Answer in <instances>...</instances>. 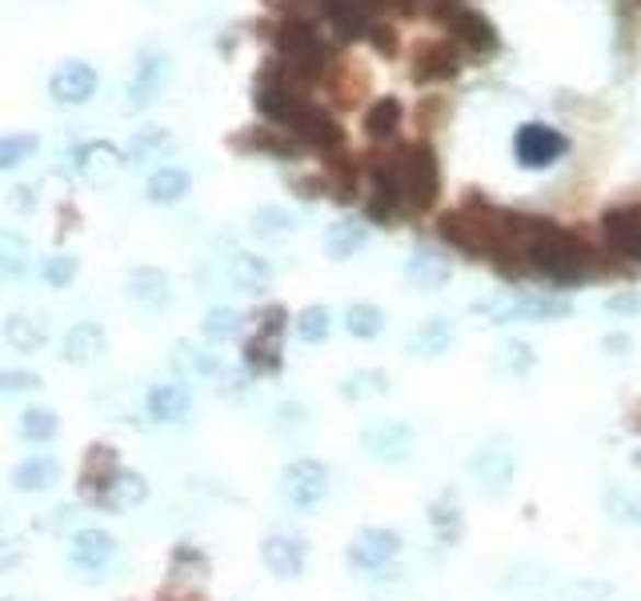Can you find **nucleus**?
Segmentation results:
<instances>
[{
    "mask_svg": "<svg viewBox=\"0 0 641 601\" xmlns=\"http://www.w3.org/2000/svg\"><path fill=\"white\" fill-rule=\"evenodd\" d=\"M525 257H529V269L541 273V277L558 281V285H577V281L594 277V249L577 237V233L561 229L558 220H537V229L529 233L525 241Z\"/></svg>",
    "mask_w": 641,
    "mask_h": 601,
    "instance_id": "obj_1",
    "label": "nucleus"
},
{
    "mask_svg": "<svg viewBox=\"0 0 641 601\" xmlns=\"http://www.w3.org/2000/svg\"><path fill=\"white\" fill-rule=\"evenodd\" d=\"M273 45H277V65L289 72L297 84L321 81L329 69V45L321 41L317 24L309 16H289V21L277 24L273 33Z\"/></svg>",
    "mask_w": 641,
    "mask_h": 601,
    "instance_id": "obj_2",
    "label": "nucleus"
},
{
    "mask_svg": "<svg viewBox=\"0 0 641 601\" xmlns=\"http://www.w3.org/2000/svg\"><path fill=\"white\" fill-rule=\"evenodd\" d=\"M397 185L409 213H430L442 197V169H437V149L430 140H413L393 152Z\"/></svg>",
    "mask_w": 641,
    "mask_h": 601,
    "instance_id": "obj_3",
    "label": "nucleus"
},
{
    "mask_svg": "<svg viewBox=\"0 0 641 601\" xmlns=\"http://www.w3.org/2000/svg\"><path fill=\"white\" fill-rule=\"evenodd\" d=\"M253 104H256V113L265 116L268 125L289 128L293 116L301 113L305 97L297 93V81H293L289 72L281 69L277 60H268V69L261 72V77H256V84H253Z\"/></svg>",
    "mask_w": 641,
    "mask_h": 601,
    "instance_id": "obj_4",
    "label": "nucleus"
},
{
    "mask_svg": "<svg viewBox=\"0 0 641 601\" xmlns=\"http://www.w3.org/2000/svg\"><path fill=\"white\" fill-rule=\"evenodd\" d=\"M281 498L293 509H317L329 498V469L317 457H297L281 474Z\"/></svg>",
    "mask_w": 641,
    "mask_h": 601,
    "instance_id": "obj_5",
    "label": "nucleus"
},
{
    "mask_svg": "<svg viewBox=\"0 0 641 601\" xmlns=\"http://www.w3.org/2000/svg\"><path fill=\"white\" fill-rule=\"evenodd\" d=\"M96 89H101V77H96L93 65L81 57L60 60L57 69H53V77H48V97L57 104H65V109L89 104L96 97Z\"/></svg>",
    "mask_w": 641,
    "mask_h": 601,
    "instance_id": "obj_6",
    "label": "nucleus"
},
{
    "mask_svg": "<svg viewBox=\"0 0 641 601\" xmlns=\"http://www.w3.org/2000/svg\"><path fill=\"white\" fill-rule=\"evenodd\" d=\"M169 77H173V57L164 48H145L137 57V72L128 81V109H149L164 93Z\"/></svg>",
    "mask_w": 641,
    "mask_h": 601,
    "instance_id": "obj_7",
    "label": "nucleus"
},
{
    "mask_svg": "<svg viewBox=\"0 0 641 601\" xmlns=\"http://www.w3.org/2000/svg\"><path fill=\"white\" fill-rule=\"evenodd\" d=\"M289 133L297 137V145L317 149V152H337L341 145H345L337 116L329 113V109H321V104H309V101H305L301 113L289 121Z\"/></svg>",
    "mask_w": 641,
    "mask_h": 601,
    "instance_id": "obj_8",
    "label": "nucleus"
},
{
    "mask_svg": "<svg viewBox=\"0 0 641 601\" xmlns=\"http://www.w3.org/2000/svg\"><path fill=\"white\" fill-rule=\"evenodd\" d=\"M401 554V533L397 530H381V525H369V530L353 533L350 549H345V557H350L353 569H385L393 557Z\"/></svg>",
    "mask_w": 641,
    "mask_h": 601,
    "instance_id": "obj_9",
    "label": "nucleus"
},
{
    "mask_svg": "<svg viewBox=\"0 0 641 601\" xmlns=\"http://www.w3.org/2000/svg\"><path fill=\"white\" fill-rule=\"evenodd\" d=\"M281 333H285V309L273 305V309L261 313L256 333L249 337V345H245V361L256 373L281 370Z\"/></svg>",
    "mask_w": 641,
    "mask_h": 601,
    "instance_id": "obj_10",
    "label": "nucleus"
},
{
    "mask_svg": "<svg viewBox=\"0 0 641 601\" xmlns=\"http://www.w3.org/2000/svg\"><path fill=\"white\" fill-rule=\"evenodd\" d=\"M513 152L525 169H549L565 152V137L549 125H522L513 137Z\"/></svg>",
    "mask_w": 641,
    "mask_h": 601,
    "instance_id": "obj_11",
    "label": "nucleus"
},
{
    "mask_svg": "<svg viewBox=\"0 0 641 601\" xmlns=\"http://www.w3.org/2000/svg\"><path fill=\"white\" fill-rule=\"evenodd\" d=\"M365 453L381 465H401L413 453V429L405 421H377L362 433Z\"/></svg>",
    "mask_w": 641,
    "mask_h": 601,
    "instance_id": "obj_12",
    "label": "nucleus"
},
{
    "mask_svg": "<svg viewBox=\"0 0 641 601\" xmlns=\"http://www.w3.org/2000/svg\"><path fill=\"white\" fill-rule=\"evenodd\" d=\"M602 237L618 257L641 265V205H618L602 217Z\"/></svg>",
    "mask_w": 641,
    "mask_h": 601,
    "instance_id": "obj_13",
    "label": "nucleus"
},
{
    "mask_svg": "<svg viewBox=\"0 0 641 601\" xmlns=\"http://www.w3.org/2000/svg\"><path fill=\"white\" fill-rule=\"evenodd\" d=\"M513 469H517V462H513V453L505 445H485V450H478L469 457V477L490 498L493 494H505L513 486Z\"/></svg>",
    "mask_w": 641,
    "mask_h": 601,
    "instance_id": "obj_14",
    "label": "nucleus"
},
{
    "mask_svg": "<svg viewBox=\"0 0 641 601\" xmlns=\"http://www.w3.org/2000/svg\"><path fill=\"white\" fill-rule=\"evenodd\" d=\"M125 290H128V300H133L137 309L164 313L169 305H173V285H169V273H164V269H157V265L128 269Z\"/></svg>",
    "mask_w": 641,
    "mask_h": 601,
    "instance_id": "obj_15",
    "label": "nucleus"
},
{
    "mask_svg": "<svg viewBox=\"0 0 641 601\" xmlns=\"http://www.w3.org/2000/svg\"><path fill=\"white\" fill-rule=\"evenodd\" d=\"M261 562H265L268 574H277V578L293 581L305 574V562H309V545L301 537H293V533H273L261 542Z\"/></svg>",
    "mask_w": 641,
    "mask_h": 601,
    "instance_id": "obj_16",
    "label": "nucleus"
},
{
    "mask_svg": "<svg viewBox=\"0 0 641 601\" xmlns=\"http://www.w3.org/2000/svg\"><path fill=\"white\" fill-rule=\"evenodd\" d=\"M457 72H461V53H457L454 41H430V45H421L417 57H413V81L417 84L454 81Z\"/></svg>",
    "mask_w": 641,
    "mask_h": 601,
    "instance_id": "obj_17",
    "label": "nucleus"
},
{
    "mask_svg": "<svg viewBox=\"0 0 641 601\" xmlns=\"http://www.w3.org/2000/svg\"><path fill=\"white\" fill-rule=\"evenodd\" d=\"M93 501L101 509H108V513H128V509H137L149 501V477L137 474V469H117Z\"/></svg>",
    "mask_w": 641,
    "mask_h": 601,
    "instance_id": "obj_18",
    "label": "nucleus"
},
{
    "mask_svg": "<svg viewBox=\"0 0 641 601\" xmlns=\"http://www.w3.org/2000/svg\"><path fill=\"white\" fill-rule=\"evenodd\" d=\"M69 562L84 574H101L105 566L117 562V537L105 530H81L72 533V545H69Z\"/></svg>",
    "mask_w": 641,
    "mask_h": 601,
    "instance_id": "obj_19",
    "label": "nucleus"
},
{
    "mask_svg": "<svg viewBox=\"0 0 641 601\" xmlns=\"http://www.w3.org/2000/svg\"><path fill=\"white\" fill-rule=\"evenodd\" d=\"M445 24L454 33V45L469 48V53H493L497 48V29L478 9H454L445 16Z\"/></svg>",
    "mask_w": 641,
    "mask_h": 601,
    "instance_id": "obj_20",
    "label": "nucleus"
},
{
    "mask_svg": "<svg viewBox=\"0 0 641 601\" xmlns=\"http://www.w3.org/2000/svg\"><path fill=\"white\" fill-rule=\"evenodd\" d=\"M125 152L113 145V140H84V145H77V152H72V169L81 177H89V181H105V177L121 173L125 169Z\"/></svg>",
    "mask_w": 641,
    "mask_h": 601,
    "instance_id": "obj_21",
    "label": "nucleus"
},
{
    "mask_svg": "<svg viewBox=\"0 0 641 601\" xmlns=\"http://www.w3.org/2000/svg\"><path fill=\"white\" fill-rule=\"evenodd\" d=\"M188 193H193V177H188V169H181V165H161V169H152L149 181H145V201L157 208L181 205Z\"/></svg>",
    "mask_w": 641,
    "mask_h": 601,
    "instance_id": "obj_22",
    "label": "nucleus"
},
{
    "mask_svg": "<svg viewBox=\"0 0 641 601\" xmlns=\"http://www.w3.org/2000/svg\"><path fill=\"white\" fill-rule=\"evenodd\" d=\"M105 345L108 341H105V329H101V325L77 321L69 333H65V341H60V358L81 370V365H93V361L105 353Z\"/></svg>",
    "mask_w": 641,
    "mask_h": 601,
    "instance_id": "obj_23",
    "label": "nucleus"
},
{
    "mask_svg": "<svg viewBox=\"0 0 641 601\" xmlns=\"http://www.w3.org/2000/svg\"><path fill=\"white\" fill-rule=\"evenodd\" d=\"M145 405H149V417L157 426H176V421H185V417L193 413V397H188L185 385H176V382L152 385Z\"/></svg>",
    "mask_w": 641,
    "mask_h": 601,
    "instance_id": "obj_24",
    "label": "nucleus"
},
{
    "mask_svg": "<svg viewBox=\"0 0 641 601\" xmlns=\"http://www.w3.org/2000/svg\"><path fill=\"white\" fill-rule=\"evenodd\" d=\"M60 462L57 457H48V453H33V457H24L16 469H12V486L21 489V494H45L60 481Z\"/></svg>",
    "mask_w": 641,
    "mask_h": 601,
    "instance_id": "obj_25",
    "label": "nucleus"
},
{
    "mask_svg": "<svg viewBox=\"0 0 641 601\" xmlns=\"http://www.w3.org/2000/svg\"><path fill=\"white\" fill-rule=\"evenodd\" d=\"M225 277H229V285L241 293H265L268 281H273V265L256 253H233L229 257V265H225Z\"/></svg>",
    "mask_w": 641,
    "mask_h": 601,
    "instance_id": "obj_26",
    "label": "nucleus"
},
{
    "mask_svg": "<svg viewBox=\"0 0 641 601\" xmlns=\"http://www.w3.org/2000/svg\"><path fill=\"white\" fill-rule=\"evenodd\" d=\"M493 313L497 321H553V317H565L570 313V300H553V297H522L513 305H497Z\"/></svg>",
    "mask_w": 641,
    "mask_h": 601,
    "instance_id": "obj_27",
    "label": "nucleus"
},
{
    "mask_svg": "<svg viewBox=\"0 0 641 601\" xmlns=\"http://www.w3.org/2000/svg\"><path fill=\"white\" fill-rule=\"evenodd\" d=\"M169 149H173V133H169V128H161V125H145V128H137V133L128 137L125 161H133V165L161 161V157H169Z\"/></svg>",
    "mask_w": 641,
    "mask_h": 601,
    "instance_id": "obj_28",
    "label": "nucleus"
},
{
    "mask_svg": "<svg viewBox=\"0 0 641 601\" xmlns=\"http://www.w3.org/2000/svg\"><path fill=\"white\" fill-rule=\"evenodd\" d=\"M33 265V245L16 229H0V281H21Z\"/></svg>",
    "mask_w": 641,
    "mask_h": 601,
    "instance_id": "obj_29",
    "label": "nucleus"
},
{
    "mask_svg": "<svg viewBox=\"0 0 641 601\" xmlns=\"http://www.w3.org/2000/svg\"><path fill=\"white\" fill-rule=\"evenodd\" d=\"M249 229H253V237H261V241H285L289 233H297V213L285 205H261V208H253Z\"/></svg>",
    "mask_w": 641,
    "mask_h": 601,
    "instance_id": "obj_30",
    "label": "nucleus"
},
{
    "mask_svg": "<svg viewBox=\"0 0 641 601\" xmlns=\"http://www.w3.org/2000/svg\"><path fill=\"white\" fill-rule=\"evenodd\" d=\"M117 469H121L117 450H113V445H93V450H89V457H84V465H81V489L96 498V494L105 489V481L117 474Z\"/></svg>",
    "mask_w": 641,
    "mask_h": 601,
    "instance_id": "obj_31",
    "label": "nucleus"
},
{
    "mask_svg": "<svg viewBox=\"0 0 641 601\" xmlns=\"http://www.w3.org/2000/svg\"><path fill=\"white\" fill-rule=\"evenodd\" d=\"M0 337H4V341L16 349V353H36V349L48 341L45 325L36 321V317H24V313H12V317H4V325H0Z\"/></svg>",
    "mask_w": 641,
    "mask_h": 601,
    "instance_id": "obj_32",
    "label": "nucleus"
},
{
    "mask_svg": "<svg viewBox=\"0 0 641 601\" xmlns=\"http://www.w3.org/2000/svg\"><path fill=\"white\" fill-rule=\"evenodd\" d=\"M449 345H454V325L445 321V317H430V321H421L417 333L409 337L413 358H437V353H445Z\"/></svg>",
    "mask_w": 641,
    "mask_h": 601,
    "instance_id": "obj_33",
    "label": "nucleus"
},
{
    "mask_svg": "<svg viewBox=\"0 0 641 601\" xmlns=\"http://www.w3.org/2000/svg\"><path fill=\"white\" fill-rule=\"evenodd\" d=\"M405 277L417 285V290H442L445 281H449V261L437 253H413L409 257V265H405Z\"/></svg>",
    "mask_w": 641,
    "mask_h": 601,
    "instance_id": "obj_34",
    "label": "nucleus"
},
{
    "mask_svg": "<svg viewBox=\"0 0 641 601\" xmlns=\"http://www.w3.org/2000/svg\"><path fill=\"white\" fill-rule=\"evenodd\" d=\"M365 249V225L357 220H337V225H329L325 233V253L333 261H350Z\"/></svg>",
    "mask_w": 641,
    "mask_h": 601,
    "instance_id": "obj_35",
    "label": "nucleus"
},
{
    "mask_svg": "<svg viewBox=\"0 0 641 601\" xmlns=\"http://www.w3.org/2000/svg\"><path fill=\"white\" fill-rule=\"evenodd\" d=\"M16 433L24 441H33V445H45V441H53L60 433V417L53 409H45V405H28L21 421H16Z\"/></svg>",
    "mask_w": 641,
    "mask_h": 601,
    "instance_id": "obj_36",
    "label": "nucleus"
},
{
    "mask_svg": "<svg viewBox=\"0 0 641 601\" xmlns=\"http://www.w3.org/2000/svg\"><path fill=\"white\" fill-rule=\"evenodd\" d=\"M401 101L397 97H381V101H374L369 109H365V133L374 140H389L401 128Z\"/></svg>",
    "mask_w": 641,
    "mask_h": 601,
    "instance_id": "obj_37",
    "label": "nucleus"
},
{
    "mask_svg": "<svg viewBox=\"0 0 641 601\" xmlns=\"http://www.w3.org/2000/svg\"><path fill=\"white\" fill-rule=\"evenodd\" d=\"M237 145H245V149H256V152H268V157H281V161H289V157H297V137H293L289 128H256L249 140H237Z\"/></svg>",
    "mask_w": 641,
    "mask_h": 601,
    "instance_id": "obj_38",
    "label": "nucleus"
},
{
    "mask_svg": "<svg viewBox=\"0 0 641 601\" xmlns=\"http://www.w3.org/2000/svg\"><path fill=\"white\" fill-rule=\"evenodd\" d=\"M241 313L229 309V305H217V309L205 313V321H201V333H205V341H213V345H225V341H233L237 333H241Z\"/></svg>",
    "mask_w": 641,
    "mask_h": 601,
    "instance_id": "obj_39",
    "label": "nucleus"
},
{
    "mask_svg": "<svg viewBox=\"0 0 641 601\" xmlns=\"http://www.w3.org/2000/svg\"><path fill=\"white\" fill-rule=\"evenodd\" d=\"M345 329H350L353 337H362V341H374L385 329V313L377 309V305H369V300H357V305L345 309Z\"/></svg>",
    "mask_w": 641,
    "mask_h": 601,
    "instance_id": "obj_40",
    "label": "nucleus"
},
{
    "mask_svg": "<svg viewBox=\"0 0 641 601\" xmlns=\"http://www.w3.org/2000/svg\"><path fill=\"white\" fill-rule=\"evenodd\" d=\"M36 149H41L36 133H9V137H0V169H21L24 161H33Z\"/></svg>",
    "mask_w": 641,
    "mask_h": 601,
    "instance_id": "obj_41",
    "label": "nucleus"
},
{
    "mask_svg": "<svg viewBox=\"0 0 641 601\" xmlns=\"http://www.w3.org/2000/svg\"><path fill=\"white\" fill-rule=\"evenodd\" d=\"M293 329H297V337H301L305 345H321L329 337V329H333V317H329L325 305H309V309L297 313Z\"/></svg>",
    "mask_w": 641,
    "mask_h": 601,
    "instance_id": "obj_42",
    "label": "nucleus"
},
{
    "mask_svg": "<svg viewBox=\"0 0 641 601\" xmlns=\"http://www.w3.org/2000/svg\"><path fill=\"white\" fill-rule=\"evenodd\" d=\"M77 273H81V261L72 253H53L41 261V281H45L48 290H69Z\"/></svg>",
    "mask_w": 641,
    "mask_h": 601,
    "instance_id": "obj_43",
    "label": "nucleus"
},
{
    "mask_svg": "<svg viewBox=\"0 0 641 601\" xmlns=\"http://www.w3.org/2000/svg\"><path fill=\"white\" fill-rule=\"evenodd\" d=\"M430 521H433V530L442 533V542H449V545L457 542V533H461V513H457V498H454V494H445L442 501H433V506H430Z\"/></svg>",
    "mask_w": 641,
    "mask_h": 601,
    "instance_id": "obj_44",
    "label": "nucleus"
},
{
    "mask_svg": "<svg viewBox=\"0 0 641 601\" xmlns=\"http://www.w3.org/2000/svg\"><path fill=\"white\" fill-rule=\"evenodd\" d=\"M537 358H534V349L525 345V341H510V345L502 349V370L513 373V377H525V373L534 370Z\"/></svg>",
    "mask_w": 641,
    "mask_h": 601,
    "instance_id": "obj_45",
    "label": "nucleus"
},
{
    "mask_svg": "<svg viewBox=\"0 0 641 601\" xmlns=\"http://www.w3.org/2000/svg\"><path fill=\"white\" fill-rule=\"evenodd\" d=\"M176 361L188 365L193 373H201V377H217V373H221V361L209 358V353H197L193 345H176Z\"/></svg>",
    "mask_w": 641,
    "mask_h": 601,
    "instance_id": "obj_46",
    "label": "nucleus"
},
{
    "mask_svg": "<svg viewBox=\"0 0 641 601\" xmlns=\"http://www.w3.org/2000/svg\"><path fill=\"white\" fill-rule=\"evenodd\" d=\"M606 506L614 513V521H621V525H638L641 521V506L633 498H621V489H609Z\"/></svg>",
    "mask_w": 641,
    "mask_h": 601,
    "instance_id": "obj_47",
    "label": "nucleus"
},
{
    "mask_svg": "<svg viewBox=\"0 0 641 601\" xmlns=\"http://www.w3.org/2000/svg\"><path fill=\"white\" fill-rule=\"evenodd\" d=\"M41 385V377L28 370H0V397L4 394H28V389H36Z\"/></svg>",
    "mask_w": 641,
    "mask_h": 601,
    "instance_id": "obj_48",
    "label": "nucleus"
},
{
    "mask_svg": "<svg viewBox=\"0 0 641 601\" xmlns=\"http://www.w3.org/2000/svg\"><path fill=\"white\" fill-rule=\"evenodd\" d=\"M385 389V373H353L350 382L341 385L345 397H362V394H381Z\"/></svg>",
    "mask_w": 641,
    "mask_h": 601,
    "instance_id": "obj_49",
    "label": "nucleus"
},
{
    "mask_svg": "<svg viewBox=\"0 0 641 601\" xmlns=\"http://www.w3.org/2000/svg\"><path fill=\"white\" fill-rule=\"evenodd\" d=\"M369 41H377V48H381V53H393V48H397L393 29H385V24H374V29H369Z\"/></svg>",
    "mask_w": 641,
    "mask_h": 601,
    "instance_id": "obj_50",
    "label": "nucleus"
},
{
    "mask_svg": "<svg viewBox=\"0 0 641 601\" xmlns=\"http://www.w3.org/2000/svg\"><path fill=\"white\" fill-rule=\"evenodd\" d=\"M21 562V545L16 542H0V569H9Z\"/></svg>",
    "mask_w": 641,
    "mask_h": 601,
    "instance_id": "obj_51",
    "label": "nucleus"
},
{
    "mask_svg": "<svg viewBox=\"0 0 641 601\" xmlns=\"http://www.w3.org/2000/svg\"><path fill=\"white\" fill-rule=\"evenodd\" d=\"M609 309H614V313H638V309H641V300L633 297V293H621V297L609 300Z\"/></svg>",
    "mask_w": 641,
    "mask_h": 601,
    "instance_id": "obj_52",
    "label": "nucleus"
},
{
    "mask_svg": "<svg viewBox=\"0 0 641 601\" xmlns=\"http://www.w3.org/2000/svg\"><path fill=\"white\" fill-rule=\"evenodd\" d=\"M28 193H33V189H28V185H21V189H16V197H12V205L28 208V205H33V197H28Z\"/></svg>",
    "mask_w": 641,
    "mask_h": 601,
    "instance_id": "obj_53",
    "label": "nucleus"
},
{
    "mask_svg": "<svg viewBox=\"0 0 641 601\" xmlns=\"http://www.w3.org/2000/svg\"><path fill=\"white\" fill-rule=\"evenodd\" d=\"M4 601H16V598H4Z\"/></svg>",
    "mask_w": 641,
    "mask_h": 601,
    "instance_id": "obj_54",
    "label": "nucleus"
}]
</instances>
